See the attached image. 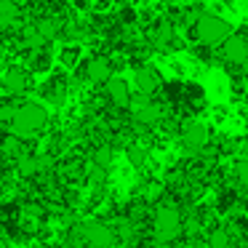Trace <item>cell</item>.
Masks as SVG:
<instances>
[{
    "label": "cell",
    "instance_id": "obj_1",
    "mask_svg": "<svg viewBox=\"0 0 248 248\" xmlns=\"http://www.w3.org/2000/svg\"><path fill=\"white\" fill-rule=\"evenodd\" d=\"M184 235V216L179 205L163 203L155 208V219H152V237L160 246H176V240Z\"/></svg>",
    "mask_w": 248,
    "mask_h": 248
},
{
    "label": "cell",
    "instance_id": "obj_2",
    "mask_svg": "<svg viewBox=\"0 0 248 248\" xmlns=\"http://www.w3.org/2000/svg\"><path fill=\"white\" fill-rule=\"evenodd\" d=\"M232 35H235V32H232V24L227 22V19L216 16V14H203L200 22L189 30V38H195V43L205 46V48L224 46Z\"/></svg>",
    "mask_w": 248,
    "mask_h": 248
},
{
    "label": "cell",
    "instance_id": "obj_3",
    "mask_svg": "<svg viewBox=\"0 0 248 248\" xmlns=\"http://www.w3.org/2000/svg\"><path fill=\"white\" fill-rule=\"evenodd\" d=\"M46 125H48V112H46L43 104H38V102H19L16 120H14V125H11L8 134L19 136V139H32V136H38Z\"/></svg>",
    "mask_w": 248,
    "mask_h": 248
},
{
    "label": "cell",
    "instance_id": "obj_4",
    "mask_svg": "<svg viewBox=\"0 0 248 248\" xmlns=\"http://www.w3.org/2000/svg\"><path fill=\"white\" fill-rule=\"evenodd\" d=\"M78 227H80V235H83L86 248H115L120 243L115 227L104 224V221L88 219V221H78Z\"/></svg>",
    "mask_w": 248,
    "mask_h": 248
},
{
    "label": "cell",
    "instance_id": "obj_5",
    "mask_svg": "<svg viewBox=\"0 0 248 248\" xmlns=\"http://www.w3.org/2000/svg\"><path fill=\"white\" fill-rule=\"evenodd\" d=\"M208 139H211V134H208V128H205L200 120L187 118L182 123V144L187 147L192 155H200V152L208 147Z\"/></svg>",
    "mask_w": 248,
    "mask_h": 248
},
{
    "label": "cell",
    "instance_id": "obj_6",
    "mask_svg": "<svg viewBox=\"0 0 248 248\" xmlns=\"http://www.w3.org/2000/svg\"><path fill=\"white\" fill-rule=\"evenodd\" d=\"M221 59L230 64V70H240L248 64V38L243 32H235L221 46Z\"/></svg>",
    "mask_w": 248,
    "mask_h": 248
},
{
    "label": "cell",
    "instance_id": "obj_7",
    "mask_svg": "<svg viewBox=\"0 0 248 248\" xmlns=\"http://www.w3.org/2000/svg\"><path fill=\"white\" fill-rule=\"evenodd\" d=\"M83 75L91 83H96V86H107L112 80V62H109V56H104V54L88 56L83 62Z\"/></svg>",
    "mask_w": 248,
    "mask_h": 248
},
{
    "label": "cell",
    "instance_id": "obj_8",
    "mask_svg": "<svg viewBox=\"0 0 248 248\" xmlns=\"http://www.w3.org/2000/svg\"><path fill=\"white\" fill-rule=\"evenodd\" d=\"M134 83H136V91L139 93H144V96H155L157 91H163V78H160V72L155 70L152 64H141V67H136V75H134Z\"/></svg>",
    "mask_w": 248,
    "mask_h": 248
},
{
    "label": "cell",
    "instance_id": "obj_9",
    "mask_svg": "<svg viewBox=\"0 0 248 248\" xmlns=\"http://www.w3.org/2000/svg\"><path fill=\"white\" fill-rule=\"evenodd\" d=\"M104 96H107V102L112 104L115 109H131V104H134V93H131L128 83L123 80V78H112V80L104 86Z\"/></svg>",
    "mask_w": 248,
    "mask_h": 248
},
{
    "label": "cell",
    "instance_id": "obj_10",
    "mask_svg": "<svg viewBox=\"0 0 248 248\" xmlns=\"http://www.w3.org/2000/svg\"><path fill=\"white\" fill-rule=\"evenodd\" d=\"M3 88H6V93L14 96V99L24 96L27 88H30V72L24 70V67H19V64L8 67L6 75H3Z\"/></svg>",
    "mask_w": 248,
    "mask_h": 248
},
{
    "label": "cell",
    "instance_id": "obj_11",
    "mask_svg": "<svg viewBox=\"0 0 248 248\" xmlns=\"http://www.w3.org/2000/svg\"><path fill=\"white\" fill-rule=\"evenodd\" d=\"M40 93H43L46 102L56 104V107L64 104V99H67V75L64 72H54V75L40 86Z\"/></svg>",
    "mask_w": 248,
    "mask_h": 248
},
{
    "label": "cell",
    "instance_id": "obj_12",
    "mask_svg": "<svg viewBox=\"0 0 248 248\" xmlns=\"http://www.w3.org/2000/svg\"><path fill=\"white\" fill-rule=\"evenodd\" d=\"M182 104L189 115H198L205 109L208 99H205V91L198 86V83H184V93H182Z\"/></svg>",
    "mask_w": 248,
    "mask_h": 248
},
{
    "label": "cell",
    "instance_id": "obj_13",
    "mask_svg": "<svg viewBox=\"0 0 248 248\" xmlns=\"http://www.w3.org/2000/svg\"><path fill=\"white\" fill-rule=\"evenodd\" d=\"M125 219H128L134 227H141L144 221L155 219V211H152L150 203H144V200L139 198V200H131V203L125 205Z\"/></svg>",
    "mask_w": 248,
    "mask_h": 248
},
{
    "label": "cell",
    "instance_id": "obj_14",
    "mask_svg": "<svg viewBox=\"0 0 248 248\" xmlns=\"http://www.w3.org/2000/svg\"><path fill=\"white\" fill-rule=\"evenodd\" d=\"M16 19H22V8H19L16 0H0V24H3V30H6V35L14 32V22Z\"/></svg>",
    "mask_w": 248,
    "mask_h": 248
},
{
    "label": "cell",
    "instance_id": "obj_15",
    "mask_svg": "<svg viewBox=\"0 0 248 248\" xmlns=\"http://www.w3.org/2000/svg\"><path fill=\"white\" fill-rule=\"evenodd\" d=\"M16 173L19 179H40V157L38 155H27L16 163Z\"/></svg>",
    "mask_w": 248,
    "mask_h": 248
},
{
    "label": "cell",
    "instance_id": "obj_16",
    "mask_svg": "<svg viewBox=\"0 0 248 248\" xmlns=\"http://www.w3.org/2000/svg\"><path fill=\"white\" fill-rule=\"evenodd\" d=\"M166 192H168L166 182H147L144 187H141V200L155 205V203H160V200H166Z\"/></svg>",
    "mask_w": 248,
    "mask_h": 248
},
{
    "label": "cell",
    "instance_id": "obj_17",
    "mask_svg": "<svg viewBox=\"0 0 248 248\" xmlns=\"http://www.w3.org/2000/svg\"><path fill=\"white\" fill-rule=\"evenodd\" d=\"M208 248H235V237H232V232L227 227H211Z\"/></svg>",
    "mask_w": 248,
    "mask_h": 248
},
{
    "label": "cell",
    "instance_id": "obj_18",
    "mask_svg": "<svg viewBox=\"0 0 248 248\" xmlns=\"http://www.w3.org/2000/svg\"><path fill=\"white\" fill-rule=\"evenodd\" d=\"M80 59H83V48L78 43L64 46V48H62V54H59V62H62V67H64V70H75V67L80 64Z\"/></svg>",
    "mask_w": 248,
    "mask_h": 248
},
{
    "label": "cell",
    "instance_id": "obj_19",
    "mask_svg": "<svg viewBox=\"0 0 248 248\" xmlns=\"http://www.w3.org/2000/svg\"><path fill=\"white\" fill-rule=\"evenodd\" d=\"M51 64H54V54L48 48H40L30 56V70L32 72H51Z\"/></svg>",
    "mask_w": 248,
    "mask_h": 248
},
{
    "label": "cell",
    "instance_id": "obj_20",
    "mask_svg": "<svg viewBox=\"0 0 248 248\" xmlns=\"http://www.w3.org/2000/svg\"><path fill=\"white\" fill-rule=\"evenodd\" d=\"M232 176H235V184L248 187V157H237L232 163Z\"/></svg>",
    "mask_w": 248,
    "mask_h": 248
},
{
    "label": "cell",
    "instance_id": "obj_21",
    "mask_svg": "<svg viewBox=\"0 0 248 248\" xmlns=\"http://www.w3.org/2000/svg\"><path fill=\"white\" fill-rule=\"evenodd\" d=\"M125 155H128L131 166H136V168H141V166H144V160H147V150H144V147H139V144H128V147H125Z\"/></svg>",
    "mask_w": 248,
    "mask_h": 248
},
{
    "label": "cell",
    "instance_id": "obj_22",
    "mask_svg": "<svg viewBox=\"0 0 248 248\" xmlns=\"http://www.w3.org/2000/svg\"><path fill=\"white\" fill-rule=\"evenodd\" d=\"M93 163H96L99 171H102V168H107L109 163H112V150H109L107 144L96 147V150H93Z\"/></svg>",
    "mask_w": 248,
    "mask_h": 248
},
{
    "label": "cell",
    "instance_id": "obj_23",
    "mask_svg": "<svg viewBox=\"0 0 248 248\" xmlns=\"http://www.w3.org/2000/svg\"><path fill=\"white\" fill-rule=\"evenodd\" d=\"M134 22H136V8L123 6L120 8V24H134Z\"/></svg>",
    "mask_w": 248,
    "mask_h": 248
},
{
    "label": "cell",
    "instance_id": "obj_24",
    "mask_svg": "<svg viewBox=\"0 0 248 248\" xmlns=\"http://www.w3.org/2000/svg\"><path fill=\"white\" fill-rule=\"evenodd\" d=\"M157 246H160V243H157L152 235H144V237H139V240H136L134 248H157Z\"/></svg>",
    "mask_w": 248,
    "mask_h": 248
},
{
    "label": "cell",
    "instance_id": "obj_25",
    "mask_svg": "<svg viewBox=\"0 0 248 248\" xmlns=\"http://www.w3.org/2000/svg\"><path fill=\"white\" fill-rule=\"evenodd\" d=\"M243 157H248V141H246V147H243Z\"/></svg>",
    "mask_w": 248,
    "mask_h": 248
},
{
    "label": "cell",
    "instance_id": "obj_26",
    "mask_svg": "<svg viewBox=\"0 0 248 248\" xmlns=\"http://www.w3.org/2000/svg\"><path fill=\"white\" fill-rule=\"evenodd\" d=\"M246 203H248V200H246Z\"/></svg>",
    "mask_w": 248,
    "mask_h": 248
}]
</instances>
